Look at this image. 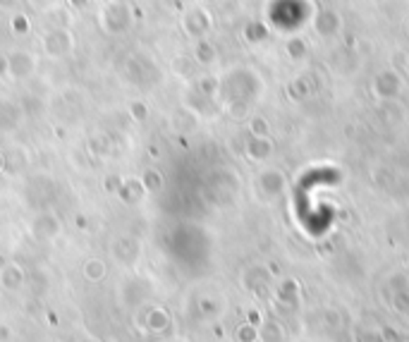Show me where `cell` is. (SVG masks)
<instances>
[{
    "label": "cell",
    "mask_w": 409,
    "mask_h": 342,
    "mask_svg": "<svg viewBox=\"0 0 409 342\" xmlns=\"http://www.w3.org/2000/svg\"><path fill=\"white\" fill-rule=\"evenodd\" d=\"M168 314H165L163 309H151L146 316V325L149 330H153V333H163L165 328H168Z\"/></svg>",
    "instance_id": "6da1fadb"
},
{
    "label": "cell",
    "mask_w": 409,
    "mask_h": 342,
    "mask_svg": "<svg viewBox=\"0 0 409 342\" xmlns=\"http://www.w3.org/2000/svg\"><path fill=\"white\" fill-rule=\"evenodd\" d=\"M3 285L8 289H19V285H22V271H17V268H12V271H8L3 276Z\"/></svg>",
    "instance_id": "7a4b0ae2"
},
{
    "label": "cell",
    "mask_w": 409,
    "mask_h": 342,
    "mask_svg": "<svg viewBox=\"0 0 409 342\" xmlns=\"http://www.w3.org/2000/svg\"><path fill=\"white\" fill-rule=\"evenodd\" d=\"M103 276H106V266H103L98 258L86 263V278H89V280H101Z\"/></svg>",
    "instance_id": "3957f363"
}]
</instances>
